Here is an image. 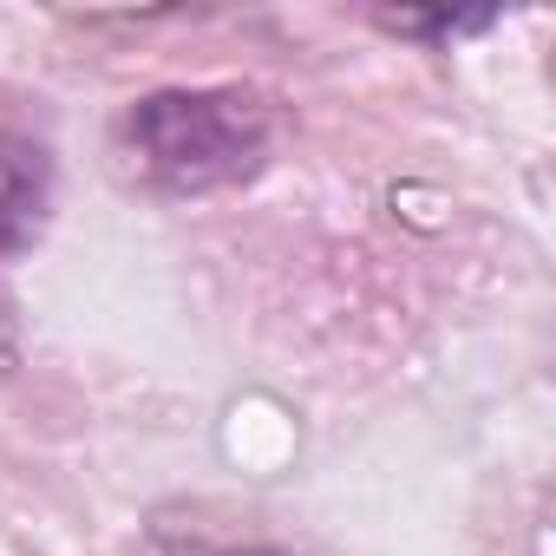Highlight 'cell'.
Masks as SVG:
<instances>
[{
  "label": "cell",
  "mask_w": 556,
  "mask_h": 556,
  "mask_svg": "<svg viewBox=\"0 0 556 556\" xmlns=\"http://www.w3.org/2000/svg\"><path fill=\"white\" fill-rule=\"evenodd\" d=\"M125 151L151 190L203 197L236 177H249L268 151V118L236 86H197V92H151L125 112Z\"/></svg>",
  "instance_id": "1"
},
{
  "label": "cell",
  "mask_w": 556,
  "mask_h": 556,
  "mask_svg": "<svg viewBox=\"0 0 556 556\" xmlns=\"http://www.w3.org/2000/svg\"><path fill=\"white\" fill-rule=\"evenodd\" d=\"M47 197H53V170H47V151L0 131V262L21 255L40 223H47Z\"/></svg>",
  "instance_id": "2"
}]
</instances>
